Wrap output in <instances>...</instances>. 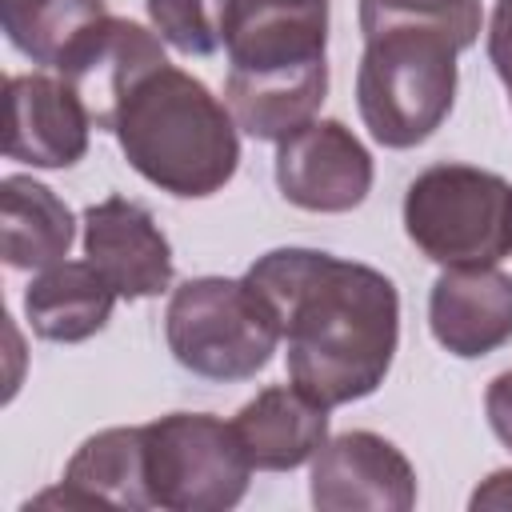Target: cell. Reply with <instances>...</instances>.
<instances>
[{"mask_svg": "<svg viewBox=\"0 0 512 512\" xmlns=\"http://www.w3.org/2000/svg\"><path fill=\"white\" fill-rule=\"evenodd\" d=\"M404 232L432 264H500L512 252V184L476 164H432L404 192Z\"/></svg>", "mask_w": 512, "mask_h": 512, "instance_id": "6", "label": "cell"}, {"mask_svg": "<svg viewBox=\"0 0 512 512\" xmlns=\"http://www.w3.org/2000/svg\"><path fill=\"white\" fill-rule=\"evenodd\" d=\"M116 300L120 292L92 260H60L32 276L24 292V316L40 340L80 344L108 324Z\"/></svg>", "mask_w": 512, "mask_h": 512, "instance_id": "16", "label": "cell"}, {"mask_svg": "<svg viewBox=\"0 0 512 512\" xmlns=\"http://www.w3.org/2000/svg\"><path fill=\"white\" fill-rule=\"evenodd\" d=\"M84 256L124 300H152L172 284V244L152 212L128 196L84 208Z\"/></svg>", "mask_w": 512, "mask_h": 512, "instance_id": "12", "label": "cell"}, {"mask_svg": "<svg viewBox=\"0 0 512 512\" xmlns=\"http://www.w3.org/2000/svg\"><path fill=\"white\" fill-rule=\"evenodd\" d=\"M0 236H4L8 268L40 272L68 256L76 220H72V208L48 184L12 172L0 180Z\"/></svg>", "mask_w": 512, "mask_h": 512, "instance_id": "17", "label": "cell"}, {"mask_svg": "<svg viewBox=\"0 0 512 512\" xmlns=\"http://www.w3.org/2000/svg\"><path fill=\"white\" fill-rule=\"evenodd\" d=\"M328 0H228L224 104L252 140H284L328 96Z\"/></svg>", "mask_w": 512, "mask_h": 512, "instance_id": "2", "label": "cell"}, {"mask_svg": "<svg viewBox=\"0 0 512 512\" xmlns=\"http://www.w3.org/2000/svg\"><path fill=\"white\" fill-rule=\"evenodd\" d=\"M468 508H512V468H500V472H492L476 492H472V500H468Z\"/></svg>", "mask_w": 512, "mask_h": 512, "instance_id": "23", "label": "cell"}, {"mask_svg": "<svg viewBox=\"0 0 512 512\" xmlns=\"http://www.w3.org/2000/svg\"><path fill=\"white\" fill-rule=\"evenodd\" d=\"M4 156L32 168H72L88 152L92 116L64 76L20 72L4 92Z\"/></svg>", "mask_w": 512, "mask_h": 512, "instance_id": "11", "label": "cell"}, {"mask_svg": "<svg viewBox=\"0 0 512 512\" xmlns=\"http://www.w3.org/2000/svg\"><path fill=\"white\" fill-rule=\"evenodd\" d=\"M160 64H168V56L156 32L124 16H104L56 60V76L72 84L92 116V128L112 132L128 92Z\"/></svg>", "mask_w": 512, "mask_h": 512, "instance_id": "10", "label": "cell"}, {"mask_svg": "<svg viewBox=\"0 0 512 512\" xmlns=\"http://www.w3.org/2000/svg\"><path fill=\"white\" fill-rule=\"evenodd\" d=\"M164 340L180 368L204 380H252L280 344V320L240 276H196L172 288Z\"/></svg>", "mask_w": 512, "mask_h": 512, "instance_id": "5", "label": "cell"}, {"mask_svg": "<svg viewBox=\"0 0 512 512\" xmlns=\"http://www.w3.org/2000/svg\"><path fill=\"white\" fill-rule=\"evenodd\" d=\"M112 136L132 172L180 200L216 196L240 168L232 108L176 64H160L128 92Z\"/></svg>", "mask_w": 512, "mask_h": 512, "instance_id": "3", "label": "cell"}, {"mask_svg": "<svg viewBox=\"0 0 512 512\" xmlns=\"http://www.w3.org/2000/svg\"><path fill=\"white\" fill-rule=\"evenodd\" d=\"M232 428L256 472H292L328 440V408L296 384H272L236 412Z\"/></svg>", "mask_w": 512, "mask_h": 512, "instance_id": "15", "label": "cell"}, {"mask_svg": "<svg viewBox=\"0 0 512 512\" xmlns=\"http://www.w3.org/2000/svg\"><path fill=\"white\" fill-rule=\"evenodd\" d=\"M244 280L280 320L288 380L324 408L372 396L400 344V292L360 260L320 248H272Z\"/></svg>", "mask_w": 512, "mask_h": 512, "instance_id": "1", "label": "cell"}, {"mask_svg": "<svg viewBox=\"0 0 512 512\" xmlns=\"http://www.w3.org/2000/svg\"><path fill=\"white\" fill-rule=\"evenodd\" d=\"M484 412H488V424H492L496 440L512 452V368L500 372V376L488 384V392H484Z\"/></svg>", "mask_w": 512, "mask_h": 512, "instance_id": "22", "label": "cell"}, {"mask_svg": "<svg viewBox=\"0 0 512 512\" xmlns=\"http://www.w3.org/2000/svg\"><path fill=\"white\" fill-rule=\"evenodd\" d=\"M488 60L508 92L512 104V0H496L492 20H488Z\"/></svg>", "mask_w": 512, "mask_h": 512, "instance_id": "21", "label": "cell"}, {"mask_svg": "<svg viewBox=\"0 0 512 512\" xmlns=\"http://www.w3.org/2000/svg\"><path fill=\"white\" fill-rule=\"evenodd\" d=\"M228 0H148V20L184 56H212L224 44Z\"/></svg>", "mask_w": 512, "mask_h": 512, "instance_id": "20", "label": "cell"}, {"mask_svg": "<svg viewBox=\"0 0 512 512\" xmlns=\"http://www.w3.org/2000/svg\"><path fill=\"white\" fill-rule=\"evenodd\" d=\"M104 0H0V28L8 44L32 64L56 68V60L104 20Z\"/></svg>", "mask_w": 512, "mask_h": 512, "instance_id": "18", "label": "cell"}, {"mask_svg": "<svg viewBox=\"0 0 512 512\" xmlns=\"http://www.w3.org/2000/svg\"><path fill=\"white\" fill-rule=\"evenodd\" d=\"M144 476L152 508L224 512L252 480V460L232 424L212 412H168L144 424Z\"/></svg>", "mask_w": 512, "mask_h": 512, "instance_id": "7", "label": "cell"}, {"mask_svg": "<svg viewBox=\"0 0 512 512\" xmlns=\"http://www.w3.org/2000/svg\"><path fill=\"white\" fill-rule=\"evenodd\" d=\"M312 504L324 512H408L416 508V468L380 432L328 436L312 456Z\"/></svg>", "mask_w": 512, "mask_h": 512, "instance_id": "9", "label": "cell"}, {"mask_svg": "<svg viewBox=\"0 0 512 512\" xmlns=\"http://www.w3.org/2000/svg\"><path fill=\"white\" fill-rule=\"evenodd\" d=\"M372 156L340 120H308L276 140V188L304 212H352L372 192Z\"/></svg>", "mask_w": 512, "mask_h": 512, "instance_id": "8", "label": "cell"}, {"mask_svg": "<svg viewBox=\"0 0 512 512\" xmlns=\"http://www.w3.org/2000/svg\"><path fill=\"white\" fill-rule=\"evenodd\" d=\"M428 328L460 360H480L512 340V276L496 264L444 268L428 292Z\"/></svg>", "mask_w": 512, "mask_h": 512, "instance_id": "13", "label": "cell"}, {"mask_svg": "<svg viewBox=\"0 0 512 512\" xmlns=\"http://www.w3.org/2000/svg\"><path fill=\"white\" fill-rule=\"evenodd\" d=\"M32 504L36 508H48V504L128 508V512L152 508L148 476H144V424L140 428H104V432L88 436L72 452L60 488L40 492Z\"/></svg>", "mask_w": 512, "mask_h": 512, "instance_id": "14", "label": "cell"}, {"mask_svg": "<svg viewBox=\"0 0 512 512\" xmlns=\"http://www.w3.org/2000/svg\"><path fill=\"white\" fill-rule=\"evenodd\" d=\"M456 44L440 28H384L364 40L356 108L384 148L424 144L456 104Z\"/></svg>", "mask_w": 512, "mask_h": 512, "instance_id": "4", "label": "cell"}, {"mask_svg": "<svg viewBox=\"0 0 512 512\" xmlns=\"http://www.w3.org/2000/svg\"><path fill=\"white\" fill-rule=\"evenodd\" d=\"M480 0H360L364 40L384 28H440L464 52L480 40Z\"/></svg>", "mask_w": 512, "mask_h": 512, "instance_id": "19", "label": "cell"}]
</instances>
